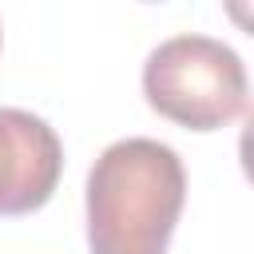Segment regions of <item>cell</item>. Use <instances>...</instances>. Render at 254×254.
Segmentation results:
<instances>
[{
  "label": "cell",
  "instance_id": "cell-1",
  "mask_svg": "<svg viewBox=\"0 0 254 254\" xmlns=\"http://www.w3.org/2000/svg\"><path fill=\"white\" fill-rule=\"evenodd\" d=\"M187 202V171L175 147L131 135L99 151L87 171L91 254H167Z\"/></svg>",
  "mask_w": 254,
  "mask_h": 254
},
{
  "label": "cell",
  "instance_id": "cell-3",
  "mask_svg": "<svg viewBox=\"0 0 254 254\" xmlns=\"http://www.w3.org/2000/svg\"><path fill=\"white\" fill-rule=\"evenodd\" d=\"M64 171L56 127L24 107H0V218L40 210Z\"/></svg>",
  "mask_w": 254,
  "mask_h": 254
},
{
  "label": "cell",
  "instance_id": "cell-2",
  "mask_svg": "<svg viewBox=\"0 0 254 254\" xmlns=\"http://www.w3.org/2000/svg\"><path fill=\"white\" fill-rule=\"evenodd\" d=\"M246 64L242 56L198 32L163 40L143 64L147 103L190 131H218L246 111Z\"/></svg>",
  "mask_w": 254,
  "mask_h": 254
}]
</instances>
